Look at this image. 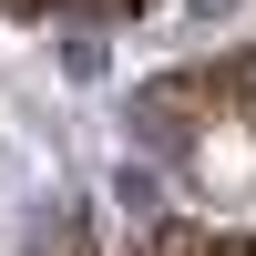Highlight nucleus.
<instances>
[{
  "label": "nucleus",
  "instance_id": "nucleus-4",
  "mask_svg": "<svg viewBox=\"0 0 256 256\" xmlns=\"http://www.w3.org/2000/svg\"><path fill=\"white\" fill-rule=\"evenodd\" d=\"M0 10H52V0H0Z\"/></svg>",
  "mask_w": 256,
  "mask_h": 256
},
{
  "label": "nucleus",
  "instance_id": "nucleus-1",
  "mask_svg": "<svg viewBox=\"0 0 256 256\" xmlns=\"http://www.w3.org/2000/svg\"><path fill=\"white\" fill-rule=\"evenodd\" d=\"M195 102H205V82H195V72H164V82H144V92H134L144 144H154V154H184V134H195L184 113H195Z\"/></svg>",
  "mask_w": 256,
  "mask_h": 256
},
{
  "label": "nucleus",
  "instance_id": "nucleus-3",
  "mask_svg": "<svg viewBox=\"0 0 256 256\" xmlns=\"http://www.w3.org/2000/svg\"><path fill=\"white\" fill-rule=\"evenodd\" d=\"M52 10H72V20H123L134 0H52Z\"/></svg>",
  "mask_w": 256,
  "mask_h": 256
},
{
  "label": "nucleus",
  "instance_id": "nucleus-2",
  "mask_svg": "<svg viewBox=\"0 0 256 256\" xmlns=\"http://www.w3.org/2000/svg\"><path fill=\"white\" fill-rule=\"evenodd\" d=\"M113 195L134 205V216H154V174H144V164H123V174H113Z\"/></svg>",
  "mask_w": 256,
  "mask_h": 256
}]
</instances>
